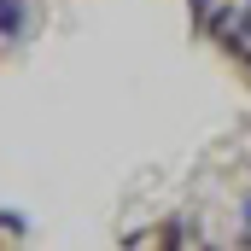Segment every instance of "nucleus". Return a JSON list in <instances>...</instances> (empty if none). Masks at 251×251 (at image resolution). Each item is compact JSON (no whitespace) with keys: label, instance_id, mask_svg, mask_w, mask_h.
<instances>
[{"label":"nucleus","instance_id":"nucleus-1","mask_svg":"<svg viewBox=\"0 0 251 251\" xmlns=\"http://www.w3.org/2000/svg\"><path fill=\"white\" fill-rule=\"evenodd\" d=\"M29 35V0H0V41H24Z\"/></svg>","mask_w":251,"mask_h":251},{"label":"nucleus","instance_id":"nucleus-2","mask_svg":"<svg viewBox=\"0 0 251 251\" xmlns=\"http://www.w3.org/2000/svg\"><path fill=\"white\" fill-rule=\"evenodd\" d=\"M0 234H12V240H29V222H24V210H0Z\"/></svg>","mask_w":251,"mask_h":251},{"label":"nucleus","instance_id":"nucleus-3","mask_svg":"<svg viewBox=\"0 0 251 251\" xmlns=\"http://www.w3.org/2000/svg\"><path fill=\"white\" fill-rule=\"evenodd\" d=\"M216 0H187V18H193V35H204V18H210Z\"/></svg>","mask_w":251,"mask_h":251},{"label":"nucleus","instance_id":"nucleus-4","mask_svg":"<svg viewBox=\"0 0 251 251\" xmlns=\"http://www.w3.org/2000/svg\"><path fill=\"white\" fill-rule=\"evenodd\" d=\"M240 216H246V228H240V246H251V199L240 204Z\"/></svg>","mask_w":251,"mask_h":251},{"label":"nucleus","instance_id":"nucleus-5","mask_svg":"<svg viewBox=\"0 0 251 251\" xmlns=\"http://www.w3.org/2000/svg\"><path fill=\"white\" fill-rule=\"evenodd\" d=\"M240 24H246V29H251V0H240Z\"/></svg>","mask_w":251,"mask_h":251},{"label":"nucleus","instance_id":"nucleus-6","mask_svg":"<svg viewBox=\"0 0 251 251\" xmlns=\"http://www.w3.org/2000/svg\"><path fill=\"white\" fill-rule=\"evenodd\" d=\"M234 64H240V70H246V76H251V47H246V53H240V59H234Z\"/></svg>","mask_w":251,"mask_h":251}]
</instances>
